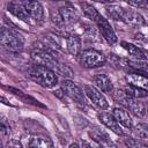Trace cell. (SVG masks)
<instances>
[{
	"label": "cell",
	"instance_id": "1",
	"mask_svg": "<svg viewBox=\"0 0 148 148\" xmlns=\"http://www.w3.org/2000/svg\"><path fill=\"white\" fill-rule=\"evenodd\" d=\"M29 76L35 82H37L38 84L45 88H52L58 82L57 75L52 69L44 66H39V65H34L32 67H30Z\"/></svg>",
	"mask_w": 148,
	"mask_h": 148
},
{
	"label": "cell",
	"instance_id": "2",
	"mask_svg": "<svg viewBox=\"0 0 148 148\" xmlns=\"http://www.w3.org/2000/svg\"><path fill=\"white\" fill-rule=\"evenodd\" d=\"M23 37L15 30L10 28L2 27L0 31V43L1 45L10 51V52H18L23 47Z\"/></svg>",
	"mask_w": 148,
	"mask_h": 148
},
{
	"label": "cell",
	"instance_id": "3",
	"mask_svg": "<svg viewBox=\"0 0 148 148\" xmlns=\"http://www.w3.org/2000/svg\"><path fill=\"white\" fill-rule=\"evenodd\" d=\"M80 62L86 68H94L103 66L106 62V58L102 52L94 49H88L80 53Z\"/></svg>",
	"mask_w": 148,
	"mask_h": 148
},
{
	"label": "cell",
	"instance_id": "4",
	"mask_svg": "<svg viewBox=\"0 0 148 148\" xmlns=\"http://www.w3.org/2000/svg\"><path fill=\"white\" fill-rule=\"evenodd\" d=\"M31 56V59L32 61L36 64V65H39V66H44V67H47L50 69H58V66H59V62L57 60V58L54 56H52L51 53H49L47 51L43 50V49H34L30 53Z\"/></svg>",
	"mask_w": 148,
	"mask_h": 148
},
{
	"label": "cell",
	"instance_id": "5",
	"mask_svg": "<svg viewBox=\"0 0 148 148\" xmlns=\"http://www.w3.org/2000/svg\"><path fill=\"white\" fill-rule=\"evenodd\" d=\"M61 89L64 90L65 95H67L71 99H73L76 104L80 105H84L86 101H84V96L82 90L71 80H64L61 83Z\"/></svg>",
	"mask_w": 148,
	"mask_h": 148
},
{
	"label": "cell",
	"instance_id": "6",
	"mask_svg": "<svg viewBox=\"0 0 148 148\" xmlns=\"http://www.w3.org/2000/svg\"><path fill=\"white\" fill-rule=\"evenodd\" d=\"M84 92H86V95L88 96V98H89L96 106H98V108L102 109V110L108 109V106H109L108 101H106V98L102 95V92H101L97 88H95L94 86L86 84V86H84Z\"/></svg>",
	"mask_w": 148,
	"mask_h": 148
},
{
	"label": "cell",
	"instance_id": "7",
	"mask_svg": "<svg viewBox=\"0 0 148 148\" xmlns=\"http://www.w3.org/2000/svg\"><path fill=\"white\" fill-rule=\"evenodd\" d=\"M96 24H97V27H98L101 34L103 35V37H104L110 44H113V43L117 42V36H116L114 31L112 30V28H111V25H110V23L108 22L106 18H104V17L101 15L99 18L96 21Z\"/></svg>",
	"mask_w": 148,
	"mask_h": 148
},
{
	"label": "cell",
	"instance_id": "8",
	"mask_svg": "<svg viewBox=\"0 0 148 148\" xmlns=\"http://www.w3.org/2000/svg\"><path fill=\"white\" fill-rule=\"evenodd\" d=\"M98 119L101 120L102 124H104L109 130H111L112 132H114L118 135H123V131L120 128L119 123L116 120V118L113 117V114L109 113V112H101L98 114Z\"/></svg>",
	"mask_w": 148,
	"mask_h": 148
},
{
	"label": "cell",
	"instance_id": "9",
	"mask_svg": "<svg viewBox=\"0 0 148 148\" xmlns=\"http://www.w3.org/2000/svg\"><path fill=\"white\" fill-rule=\"evenodd\" d=\"M23 6H24L27 13L29 14V16L31 18H34L35 21H40L43 18L44 12H43V7L39 2H37V1H24Z\"/></svg>",
	"mask_w": 148,
	"mask_h": 148
},
{
	"label": "cell",
	"instance_id": "10",
	"mask_svg": "<svg viewBox=\"0 0 148 148\" xmlns=\"http://www.w3.org/2000/svg\"><path fill=\"white\" fill-rule=\"evenodd\" d=\"M123 21H124L125 23L132 25V27H141V25L145 24V18H143V16H142L139 12H136V10H134V9H127V10L125 9Z\"/></svg>",
	"mask_w": 148,
	"mask_h": 148
},
{
	"label": "cell",
	"instance_id": "11",
	"mask_svg": "<svg viewBox=\"0 0 148 148\" xmlns=\"http://www.w3.org/2000/svg\"><path fill=\"white\" fill-rule=\"evenodd\" d=\"M28 148H54L53 142L49 136L34 135L28 142Z\"/></svg>",
	"mask_w": 148,
	"mask_h": 148
},
{
	"label": "cell",
	"instance_id": "12",
	"mask_svg": "<svg viewBox=\"0 0 148 148\" xmlns=\"http://www.w3.org/2000/svg\"><path fill=\"white\" fill-rule=\"evenodd\" d=\"M92 81L95 83V86L98 88V90H102L104 92H111L113 90V86H112V81L111 79L105 75V74H98L95 75L92 77Z\"/></svg>",
	"mask_w": 148,
	"mask_h": 148
},
{
	"label": "cell",
	"instance_id": "13",
	"mask_svg": "<svg viewBox=\"0 0 148 148\" xmlns=\"http://www.w3.org/2000/svg\"><path fill=\"white\" fill-rule=\"evenodd\" d=\"M112 114L113 117L116 118V120L119 123V125L131 130L133 127V124H132V119L128 114V112L121 108H114L113 111H112Z\"/></svg>",
	"mask_w": 148,
	"mask_h": 148
},
{
	"label": "cell",
	"instance_id": "14",
	"mask_svg": "<svg viewBox=\"0 0 148 148\" xmlns=\"http://www.w3.org/2000/svg\"><path fill=\"white\" fill-rule=\"evenodd\" d=\"M59 10H60V14L62 16V20H64V23L65 24L74 23L79 18V15H77L76 9L73 6H71V5L62 6V7L59 8Z\"/></svg>",
	"mask_w": 148,
	"mask_h": 148
},
{
	"label": "cell",
	"instance_id": "15",
	"mask_svg": "<svg viewBox=\"0 0 148 148\" xmlns=\"http://www.w3.org/2000/svg\"><path fill=\"white\" fill-rule=\"evenodd\" d=\"M126 81L128 82V84L148 90V77L145 75L136 74V73H128L126 75Z\"/></svg>",
	"mask_w": 148,
	"mask_h": 148
},
{
	"label": "cell",
	"instance_id": "16",
	"mask_svg": "<svg viewBox=\"0 0 148 148\" xmlns=\"http://www.w3.org/2000/svg\"><path fill=\"white\" fill-rule=\"evenodd\" d=\"M8 10L14 15L16 16L17 18L22 20V21H28V18L30 17L29 14L27 13L23 3H18V2H9L8 3Z\"/></svg>",
	"mask_w": 148,
	"mask_h": 148
},
{
	"label": "cell",
	"instance_id": "17",
	"mask_svg": "<svg viewBox=\"0 0 148 148\" xmlns=\"http://www.w3.org/2000/svg\"><path fill=\"white\" fill-rule=\"evenodd\" d=\"M67 50L72 56L81 53V39L77 35H69L67 37Z\"/></svg>",
	"mask_w": 148,
	"mask_h": 148
},
{
	"label": "cell",
	"instance_id": "18",
	"mask_svg": "<svg viewBox=\"0 0 148 148\" xmlns=\"http://www.w3.org/2000/svg\"><path fill=\"white\" fill-rule=\"evenodd\" d=\"M121 45H123V47L128 52V54L132 56L133 58H135V59H138V60H145V59H146L145 53H143L142 50L139 49L138 46H135V45H133V44H130V43H127V42H121Z\"/></svg>",
	"mask_w": 148,
	"mask_h": 148
},
{
	"label": "cell",
	"instance_id": "19",
	"mask_svg": "<svg viewBox=\"0 0 148 148\" xmlns=\"http://www.w3.org/2000/svg\"><path fill=\"white\" fill-rule=\"evenodd\" d=\"M128 96H131L132 98H143V97H147L148 96V90L146 89H142V88H139V87H135V86H132V84H128L125 90H124Z\"/></svg>",
	"mask_w": 148,
	"mask_h": 148
},
{
	"label": "cell",
	"instance_id": "20",
	"mask_svg": "<svg viewBox=\"0 0 148 148\" xmlns=\"http://www.w3.org/2000/svg\"><path fill=\"white\" fill-rule=\"evenodd\" d=\"M81 8H82V12H83L84 16L88 17L89 20L94 21V22H96L99 18V16H101V14L97 12V9L94 6H91V5L87 3V2L81 3Z\"/></svg>",
	"mask_w": 148,
	"mask_h": 148
},
{
	"label": "cell",
	"instance_id": "21",
	"mask_svg": "<svg viewBox=\"0 0 148 148\" xmlns=\"http://www.w3.org/2000/svg\"><path fill=\"white\" fill-rule=\"evenodd\" d=\"M105 9L111 18H113L116 21H123L124 13H125V9L123 7L117 6V5H111V6H108Z\"/></svg>",
	"mask_w": 148,
	"mask_h": 148
},
{
	"label": "cell",
	"instance_id": "22",
	"mask_svg": "<svg viewBox=\"0 0 148 148\" xmlns=\"http://www.w3.org/2000/svg\"><path fill=\"white\" fill-rule=\"evenodd\" d=\"M128 110H131L135 116L138 117H143L146 114V108L143 106V104L139 101H136L135 98H133V101L131 102V104L127 108Z\"/></svg>",
	"mask_w": 148,
	"mask_h": 148
},
{
	"label": "cell",
	"instance_id": "23",
	"mask_svg": "<svg viewBox=\"0 0 148 148\" xmlns=\"http://www.w3.org/2000/svg\"><path fill=\"white\" fill-rule=\"evenodd\" d=\"M134 133L141 139H148V124L140 123L134 126Z\"/></svg>",
	"mask_w": 148,
	"mask_h": 148
},
{
	"label": "cell",
	"instance_id": "24",
	"mask_svg": "<svg viewBox=\"0 0 148 148\" xmlns=\"http://www.w3.org/2000/svg\"><path fill=\"white\" fill-rule=\"evenodd\" d=\"M50 17H51V21H52L56 25H64V24H65L59 9L51 8V9H50Z\"/></svg>",
	"mask_w": 148,
	"mask_h": 148
},
{
	"label": "cell",
	"instance_id": "25",
	"mask_svg": "<svg viewBox=\"0 0 148 148\" xmlns=\"http://www.w3.org/2000/svg\"><path fill=\"white\" fill-rule=\"evenodd\" d=\"M57 72H58L60 75L65 76V77H72V76L74 75L72 68H71L68 65H66V64H59Z\"/></svg>",
	"mask_w": 148,
	"mask_h": 148
},
{
	"label": "cell",
	"instance_id": "26",
	"mask_svg": "<svg viewBox=\"0 0 148 148\" xmlns=\"http://www.w3.org/2000/svg\"><path fill=\"white\" fill-rule=\"evenodd\" d=\"M125 145L127 146V148H148V145L142 143L133 138H127L125 139Z\"/></svg>",
	"mask_w": 148,
	"mask_h": 148
},
{
	"label": "cell",
	"instance_id": "27",
	"mask_svg": "<svg viewBox=\"0 0 148 148\" xmlns=\"http://www.w3.org/2000/svg\"><path fill=\"white\" fill-rule=\"evenodd\" d=\"M127 3L131 5V6L138 7V8L148 7V1L147 0H130V1H127Z\"/></svg>",
	"mask_w": 148,
	"mask_h": 148
},
{
	"label": "cell",
	"instance_id": "28",
	"mask_svg": "<svg viewBox=\"0 0 148 148\" xmlns=\"http://www.w3.org/2000/svg\"><path fill=\"white\" fill-rule=\"evenodd\" d=\"M109 60H110V64H111L112 66H114V67L120 68V67H123V66H124V65H123V62H121L123 60H121V59H119L116 54H111Z\"/></svg>",
	"mask_w": 148,
	"mask_h": 148
},
{
	"label": "cell",
	"instance_id": "29",
	"mask_svg": "<svg viewBox=\"0 0 148 148\" xmlns=\"http://www.w3.org/2000/svg\"><path fill=\"white\" fill-rule=\"evenodd\" d=\"M1 132H2L3 135H9L10 134V128H9V126L6 125L5 121L1 123Z\"/></svg>",
	"mask_w": 148,
	"mask_h": 148
},
{
	"label": "cell",
	"instance_id": "30",
	"mask_svg": "<svg viewBox=\"0 0 148 148\" xmlns=\"http://www.w3.org/2000/svg\"><path fill=\"white\" fill-rule=\"evenodd\" d=\"M54 95H56V96H58L59 98H62V96L65 95V92H64V90H62V89H58L57 91H54Z\"/></svg>",
	"mask_w": 148,
	"mask_h": 148
},
{
	"label": "cell",
	"instance_id": "31",
	"mask_svg": "<svg viewBox=\"0 0 148 148\" xmlns=\"http://www.w3.org/2000/svg\"><path fill=\"white\" fill-rule=\"evenodd\" d=\"M9 148H22V146H21L18 142H16V141H15V142H13V143L10 145V147H9Z\"/></svg>",
	"mask_w": 148,
	"mask_h": 148
},
{
	"label": "cell",
	"instance_id": "32",
	"mask_svg": "<svg viewBox=\"0 0 148 148\" xmlns=\"http://www.w3.org/2000/svg\"><path fill=\"white\" fill-rule=\"evenodd\" d=\"M81 145H82V147H81V148H91V147H90V145H89L88 142H86V141H81Z\"/></svg>",
	"mask_w": 148,
	"mask_h": 148
},
{
	"label": "cell",
	"instance_id": "33",
	"mask_svg": "<svg viewBox=\"0 0 148 148\" xmlns=\"http://www.w3.org/2000/svg\"><path fill=\"white\" fill-rule=\"evenodd\" d=\"M69 148H81V147H80L77 143H72V145L69 146Z\"/></svg>",
	"mask_w": 148,
	"mask_h": 148
},
{
	"label": "cell",
	"instance_id": "34",
	"mask_svg": "<svg viewBox=\"0 0 148 148\" xmlns=\"http://www.w3.org/2000/svg\"><path fill=\"white\" fill-rule=\"evenodd\" d=\"M146 112L148 113V104H147V106H146Z\"/></svg>",
	"mask_w": 148,
	"mask_h": 148
}]
</instances>
